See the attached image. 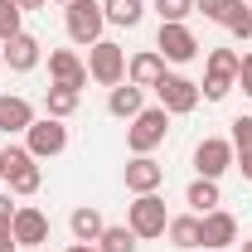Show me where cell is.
<instances>
[{
  "instance_id": "obj_1",
  "label": "cell",
  "mask_w": 252,
  "mask_h": 252,
  "mask_svg": "<svg viewBox=\"0 0 252 252\" xmlns=\"http://www.w3.org/2000/svg\"><path fill=\"white\" fill-rule=\"evenodd\" d=\"M165 136H170V112L165 107H141L131 126H126V146H131V156H151L156 146H165Z\"/></svg>"
},
{
  "instance_id": "obj_2",
  "label": "cell",
  "mask_w": 252,
  "mask_h": 252,
  "mask_svg": "<svg viewBox=\"0 0 252 252\" xmlns=\"http://www.w3.org/2000/svg\"><path fill=\"white\" fill-rule=\"evenodd\" d=\"M0 180L10 185V194H39L44 170H39V160H34L25 146H5V151H0Z\"/></svg>"
},
{
  "instance_id": "obj_3",
  "label": "cell",
  "mask_w": 252,
  "mask_h": 252,
  "mask_svg": "<svg viewBox=\"0 0 252 252\" xmlns=\"http://www.w3.org/2000/svg\"><path fill=\"white\" fill-rule=\"evenodd\" d=\"M63 25H68V39L73 44H88L93 49L102 30H107V15H102V0H73L68 10H63Z\"/></svg>"
},
{
  "instance_id": "obj_4",
  "label": "cell",
  "mask_w": 252,
  "mask_h": 252,
  "mask_svg": "<svg viewBox=\"0 0 252 252\" xmlns=\"http://www.w3.org/2000/svg\"><path fill=\"white\" fill-rule=\"evenodd\" d=\"M126 228L136 238H165V228H170L165 199L160 194H136V204H126Z\"/></svg>"
},
{
  "instance_id": "obj_5",
  "label": "cell",
  "mask_w": 252,
  "mask_h": 252,
  "mask_svg": "<svg viewBox=\"0 0 252 252\" xmlns=\"http://www.w3.org/2000/svg\"><path fill=\"white\" fill-rule=\"evenodd\" d=\"M88 78L102 83V88L126 83V49H122V44H112V39H97L93 49H88Z\"/></svg>"
},
{
  "instance_id": "obj_6",
  "label": "cell",
  "mask_w": 252,
  "mask_h": 252,
  "mask_svg": "<svg viewBox=\"0 0 252 252\" xmlns=\"http://www.w3.org/2000/svg\"><path fill=\"white\" fill-rule=\"evenodd\" d=\"M25 151H30L34 160H54L68 151V126L59 122V117H34V126L25 131Z\"/></svg>"
},
{
  "instance_id": "obj_7",
  "label": "cell",
  "mask_w": 252,
  "mask_h": 252,
  "mask_svg": "<svg viewBox=\"0 0 252 252\" xmlns=\"http://www.w3.org/2000/svg\"><path fill=\"white\" fill-rule=\"evenodd\" d=\"M233 160H238V151H233L228 136H204V141L194 146V170H199V180H219V175H228Z\"/></svg>"
},
{
  "instance_id": "obj_8",
  "label": "cell",
  "mask_w": 252,
  "mask_h": 252,
  "mask_svg": "<svg viewBox=\"0 0 252 252\" xmlns=\"http://www.w3.org/2000/svg\"><path fill=\"white\" fill-rule=\"evenodd\" d=\"M156 97H160V107H165L170 117H189V112L199 107V83L185 78V73H165L156 83Z\"/></svg>"
},
{
  "instance_id": "obj_9",
  "label": "cell",
  "mask_w": 252,
  "mask_h": 252,
  "mask_svg": "<svg viewBox=\"0 0 252 252\" xmlns=\"http://www.w3.org/2000/svg\"><path fill=\"white\" fill-rule=\"evenodd\" d=\"M10 233H15L20 248H44V243H49V214L34 209V204H20L15 219H10Z\"/></svg>"
},
{
  "instance_id": "obj_10",
  "label": "cell",
  "mask_w": 252,
  "mask_h": 252,
  "mask_svg": "<svg viewBox=\"0 0 252 252\" xmlns=\"http://www.w3.org/2000/svg\"><path fill=\"white\" fill-rule=\"evenodd\" d=\"M156 49H160V59H165V63H189L194 54H199V39L189 34V25H160Z\"/></svg>"
},
{
  "instance_id": "obj_11",
  "label": "cell",
  "mask_w": 252,
  "mask_h": 252,
  "mask_svg": "<svg viewBox=\"0 0 252 252\" xmlns=\"http://www.w3.org/2000/svg\"><path fill=\"white\" fill-rule=\"evenodd\" d=\"M0 59H5L10 73H30V68H39V59H44V44H39L34 34L20 30L10 44H0Z\"/></svg>"
},
{
  "instance_id": "obj_12",
  "label": "cell",
  "mask_w": 252,
  "mask_h": 252,
  "mask_svg": "<svg viewBox=\"0 0 252 252\" xmlns=\"http://www.w3.org/2000/svg\"><path fill=\"white\" fill-rule=\"evenodd\" d=\"M34 126V102L20 93H0V131L5 136H25Z\"/></svg>"
},
{
  "instance_id": "obj_13",
  "label": "cell",
  "mask_w": 252,
  "mask_h": 252,
  "mask_svg": "<svg viewBox=\"0 0 252 252\" xmlns=\"http://www.w3.org/2000/svg\"><path fill=\"white\" fill-rule=\"evenodd\" d=\"M165 185V165L151 156H131V165H126V189L131 194H156V189Z\"/></svg>"
},
{
  "instance_id": "obj_14",
  "label": "cell",
  "mask_w": 252,
  "mask_h": 252,
  "mask_svg": "<svg viewBox=\"0 0 252 252\" xmlns=\"http://www.w3.org/2000/svg\"><path fill=\"white\" fill-rule=\"evenodd\" d=\"M49 78L63 88H88V63L78 59L73 49H54L49 54Z\"/></svg>"
},
{
  "instance_id": "obj_15",
  "label": "cell",
  "mask_w": 252,
  "mask_h": 252,
  "mask_svg": "<svg viewBox=\"0 0 252 252\" xmlns=\"http://www.w3.org/2000/svg\"><path fill=\"white\" fill-rule=\"evenodd\" d=\"M160 78H165V59H160V49H141V54L126 59V83H136V88H156Z\"/></svg>"
},
{
  "instance_id": "obj_16",
  "label": "cell",
  "mask_w": 252,
  "mask_h": 252,
  "mask_svg": "<svg viewBox=\"0 0 252 252\" xmlns=\"http://www.w3.org/2000/svg\"><path fill=\"white\" fill-rule=\"evenodd\" d=\"M199 223H204V248H233L238 243V219L228 214V209H214V214H199Z\"/></svg>"
},
{
  "instance_id": "obj_17",
  "label": "cell",
  "mask_w": 252,
  "mask_h": 252,
  "mask_svg": "<svg viewBox=\"0 0 252 252\" xmlns=\"http://www.w3.org/2000/svg\"><path fill=\"white\" fill-rule=\"evenodd\" d=\"M68 228H73V243H97L102 228H107V219H102V209H93V204H78L68 214Z\"/></svg>"
},
{
  "instance_id": "obj_18",
  "label": "cell",
  "mask_w": 252,
  "mask_h": 252,
  "mask_svg": "<svg viewBox=\"0 0 252 252\" xmlns=\"http://www.w3.org/2000/svg\"><path fill=\"white\" fill-rule=\"evenodd\" d=\"M141 107H146V88H136V83H117V88L107 93V112L122 117V122H131Z\"/></svg>"
},
{
  "instance_id": "obj_19",
  "label": "cell",
  "mask_w": 252,
  "mask_h": 252,
  "mask_svg": "<svg viewBox=\"0 0 252 252\" xmlns=\"http://www.w3.org/2000/svg\"><path fill=\"white\" fill-rule=\"evenodd\" d=\"M165 238L175 243V248H204V223H199V214H180V219H170V228H165Z\"/></svg>"
},
{
  "instance_id": "obj_20",
  "label": "cell",
  "mask_w": 252,
  "mask_h": 252,
  "mask_svg": "<svg viewBox=\"0 0 252 252\" xmlns=\"http://www.w3.org/2000/svg\"><path fill=\"white\" fill-rule=\"evenodd\" d=\"M102 15H107V25H117V30H136V25L146 20V0H102Z\"/></svg>"
},
{
  "instance_id": "obj_21",
  "label": "cell",
  "mask_w": 252,
  "mask_h": 252,
  "mask_svg": "<svg viewBox=\"0 0 252 252\" xmlns=\"http://www.w3.org/2000/svg\"><path fill=\"white\" fill-rule=\"evenodd\" d=\"M78 102H83V88H63V83H54V88L44 93V112L59 117V122H68V117L78 112Z\"/></svg>"
},
{
  "instance_id": "obj_22",
  "label": "cell",
  "mask_w": 252,
  "mask_h": 252,
  "mask_svg": "<svg viewBox=\"0 0 252 252\" xmlns=\"http://www.w3.org/2000/svg\"><path fill=\"white\" fill-rule=\"evenodd\" d=\"M185 204L194 209V214H214L223 199H219V180H194V185L185 189Z\"/></svg>"
},
{
  "instance_id": "obj_23",
  "label": "cell",
  "mask_w": 252,
  "mask_h": 252,
  "mask_svg": "<svg viewBox=\"0 0 252 252\" xmlns=\"http://www.w3.org/2000/svg\"><path fill=\"white\" fill-rule=\"evenodd\" d=\"M238 63H243V54H238V49H209V73H204V78L238 83Z\"/></svg>"
},
{
  "instance_id": "obj_24",
  "label": "cell",
  "mask_w": 252,
  "mask_h": 252,
  "mask_svg": "<svg viewBox=\"0 0 252 252\" xmlns=\"http://www.w3.org/2000/svg\"><path fill=\"white\" fill-rule=\"evenodd\" d=\"M136 233L126 228V223H107L102 228V238H97V252H136Z\"/></svg>"
},
{
  "instance_id": "obj_25",
  "label": "cell",
  "mask_w": 252,
  "mask_h": 252,
  "mask_svg": "<svg viewBox=\"0 0 252 252\" xmlns=\"http://www.w3.org/2000/svg\"><path fill=\"white\" fill-rule=\"evenodd\" d=\"M243 5H248V0H194V10H199L204 20L223 25V30H228V25L238 20V10H243Z\"/></svg>"
},
{
  "instance_id": "obj_26",
  "label": "cell",
  "mask_w": 252,
  "mask_h": 252,
  "mask_svg": "<svg viewBox=\"0 0 252 252\" xmlns=\"http://www.w3.org/2000/svg\"><path fill=\"white\" fill-rule=\"evenodd\" d=\"M20 20H25V10H20L15 0H0V44H10V39L20 34Z\"/></svg>"
},
{
  "instance_id": "obj_27",
  "label": "cell",
  "mask_w": 252,
  "mask_h": 252,
  "mask_svg": "<svg viewBox=\"0 0 252 252\" xmlns=\"http://www.w3.org/2000/svg\"><path fill=\"white\" fill-rule=\"evenodd\" d=\"M156 10H160V25H185L194 15V0H156Z\"/></svg>"
},
{
  "instance_id": "obj_28",
  "label": "cell",
  "mask_w": 252,
  "mask_h": 252,
  "mask_svg": "<svg viewBox=\"0 0 252 252\" xmlns=\"http://www.w3.org/2000/svg\"><path fill=\"white\" fill-rule=\"evenodd\" d=\"M228 141H233V151H252V117H238Z\"/></svg>"
},
{
  "instance_id": "obj_29",
  "label": "cell",
  "mask_w": 252,
  "mask_h": 252,
  "mask_svg": "<svg viewBox=\"0 0 252 252\" xmlns=\"http://www.w3.org/2000/svg\"><path fill=\"white\" fill-rule=\"evenodd\" d=\"M228 30L238 34V39H252V10H248V5H243V10H238V20H233V25H228Z\"/></svg>"
},
{
  "instance_id": "obj_30",
  "label": "cell",
  "mask_w": 252,
  "mask_h": 252,
  "mask_svg": "<svg viewBox=\"0 0 252 252\" xmlns=\"http://www.w3.org/2000/svg\"><path fill=\"white\" fill-rule=\"evenodd\" d=\"M238 88L252 97V54H243V63H238Z\"/></svg>"
},
{
  "instance_id": "obj_31",
  "label": "cell",
  "mask_w": 252,
  "mask_h": 252,
  "mask_svg": "<svg viewBox=\"0 0 252 252\" xmlns=\"http://www.w3.org/2000/svg\"><path fill=\"white\" fill-rule=\"evenodd\" d=\"M15 209H20V204H10V194H0V228L15 219Z\"/></svg>"
},
{
  "instance_id": "obj_32",
  "label": "cell",
  "mask_w": 252,
  "mask_h": 252,
  "mask_svg": "<svg viewBox=\"0 0 252 252\" xmlns=\"http://www.w3.org/2000/svg\"><path fill=\"white\" fill-rule=\"evenodd\" d=\"M0 252H20V243H15V233H10V223L0 228Z\"/></svg>"
},
{
  "instance_id": "obj_33",
  "label": "cell",
  "mask_w": 252,
  "mask_h": 252,
  "mask_svg": "<svg viewBox=\"0 0 252 252\" xmlns=\"http://www.w3.org/2000/svg\"><path fill=\"white\" fill-rule=\"evenodd\" d=\"M238 170H243V180H252V151H238V160H233Z\"/></svg>"
},
{
  "instance_id": "obj_34",
  "label": "cell",
  "mask_w": 252,
  "mask_h": 252,
  "mask_svg": "<svg viewBox=\"0 0 252 252\" xmlns=\"http://www.w3.org/2000/svg\"><path fill=\"white\" fill-rule=\"evenodd\" d=\"M15 5H20V10H44L49 0H15Z\"/></svg>"
},
{
  "instance_id": "obj_35",
  "label": "cell",
  "mask_w": 252,
  "mask_h": 252,
  "mask_svg": "<svg viewBox=\"0 0 252 252\" xmlns=\"http://www.w3.org/2000/svg\"><path fill=\"white\" fill-rule=\"evenodd\" d=\"M63 252H97V243H73V248H63Z\"/></svg>"
},
{
  "instance_id": "obj_36",
  "label": "cell",
  "mask_w": 252,
  "mask_h": 252,
  "mask_svg": "<svg viewBox=\"0 0 252 252\" xmlns=\"http://www.w3.org/2000/svg\"><path fill=\"white\" fill-rule=\"evenodd\" d=\"M238 252H252V238H243V243H238Z\"/></svg>"
},
{
  "instance_id": "obj_37",
  "label": "cell",
  "mask_w": 252,
  "mask_h": 252,
  "mask_svg": "<svg viewBox=\"0 0 252 252\" xmlns=\"http://www.w3.org/2000/svg\"><path fill=\"white\" fill-rule=\"evenodd\" d=\"M54 5H63V10H68V5H73V0H54Z\"/></svg>"
},
{
  "instance_id": "obj_38",
  "label": "cell",
  "mask_w": 252,
  "mask_h": 252,
  "mask_svg": "<svg viewBox=\"0 0 252 252\" xmlns=\"http://www.w3.org/2000/svg\"><path fill=\"white\" fill-rule=\"evenodd\" d=\"M20 252H39V248H20Z\"/></svg>"
},
{
  "instance_id": "obj_39",
  "label": "cell",
  "mask_w": 252,
  "mask_h": 252,
  "mask_svg": "<svg viewBox=\"0 0 252 252\" xmlns=\"http://www.w3.org/2000/svg\"><path fill=\"white\" fill-rule=\"evenodd\" d=\"M0 73H5V59H0Z\"/></svg>"
}]
</instances>
